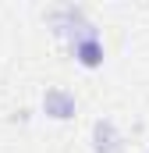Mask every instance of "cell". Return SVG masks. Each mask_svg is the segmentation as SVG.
Returning a JSON list of instances; mask_svg holds the SVG:
<instances>
[{
	"instance_id": "obj_1",
	"label": "cell",
	"mask_w": 149,
	"mask_h": 153,
	"mask_svg": "<svg viewBox=\"0 0 149 153\" xmlns=\"http://www.w3.org/2000/svg\"><path fill=\"white\" fill-rule=\"evenodd\" d=\"M50 25H53V32L64 39H85V36H100L96 32V25L85 18V7H78V4H68V7H57L53 14H50Z\"/></svg>"
},
{
	"instance_id": "obj_2",
	"label": "cell",
	"mask_w": 149,
	"mask_h": 153,
	"mask_svg": "<svg viewBox=\"0 0 149 153\" xmlns=\"http://www.w3.org/2000/svg\"><path fill=\"white\" fill-rule=\"evenodd\" d=\"M74 111H78V100H74L71 89L53 85V89H46V93H43V114L50 117V121H71Z\"/></svg>"
},
{
	"instance_id": "obj_3",
	"label": "cell",
	"mask_w": 149,
	"mask_h": 153,
	"mask_svg": "<svg viewBox=\"0 0 149 153\" xmlns=\"http://www.w3.org/2000/svg\"><path fill=\"white\" fill-rule=\"evenodd\" d=\"M92 153H124V135L114 117L92 121Z\"/></svg>"
},
{
	"instance_id": "obj_4",
	"label": "cell",
	"mask_w": 149,
	"mask_h": 153,
	"mask_svg": "<svg viewBox=\"0 0 149 153\" xmlns=\"http://www.w3.org/2000/svg\"><path fill=\"white\" fill-rule=\"evenodd\" d=\"M71 57L82 64V68H103V57H107V50H103V39L100 36H85V39H74L71 43Z\"/></svg>"
},
{
	"instance_id": "obj_5",
	"label": "cell",
	"mask_w": 149,
	"mask_h": 153,
	"mask_svg": "<svg viewBox=\"0 0 149 153\" xmlns=\"http://www.w3.org/2000/svg\"><path fill=\"white\" fill-rule=\"evenodd\" d=\"M146 153H149V150H146Z\"/></svg>"
}]
</instances>
